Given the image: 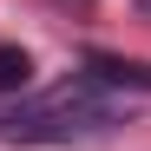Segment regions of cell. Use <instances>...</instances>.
I'll use <instances>...</instances> for the list:
<instances>
[{"label":"cell","instance_id":"2","mask_svg":"<svg viewBox=\"0 0 151 151\" xmlns=\"http://www.w3.org/2000/svg\"><path fill=\"white\" fill-rule=\"evenodd\" d=\"M79 79H86L92 92H105V86H118V92H151V66H138V59H112V53H92Z\"/></svg>","mask_w":151,"mask_h":151},{"label":"cell","instance_id":"4","mask_svg":"<svg viewBox=\"0 0 151 151\" xmlns=\"http://www.w3.org/2000/svg\"><path fill=\"white\" fill-rule=\"evenodd\" d=\"M138 13H145V20H151V0H138Z\"/></svg>","mask_w":151,"mask_h":151},{"label":"cell","instance_id":"1","mask_svg":"<svg viewBox=\"0 0 151 151\" xmlns=\"http://www.w3.org/2000/svg\"><path fill=\"white\" fill-rule=\"evenodd\" d=\"M118 125H132L118 105H105V99H92L86 79H72L66 92L40 99V105H20L0 118V138L7 145H92V138H112Z\"/></svg>","mask_w":151,"mask_h":151},{"label":"cell","instance_id":"3","mask_svg":"<svg viewBox=\"0 0 151 151\" xmlns=\"http://www.w3.org/2000/svg\"><path fill=\"white\" fill-rule=\"evenodd\" d=\"M27 86H33V53L0 40V99H20Z\"/></svg>","mask_w":151,"mask_h":151},{"label":"cell","instance_id":"5","mask_svg":"<svg viewBox=\"0 0 151 151\" xmlns=\"http://www.w3.org/2000/svg\"><path fill=\"white\" fill-rule=\"evenodd\" d=\"M72 7H92V0H72Z\"/></svg>","mask_w":151,"mask_h":151}]
</instances>
